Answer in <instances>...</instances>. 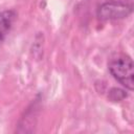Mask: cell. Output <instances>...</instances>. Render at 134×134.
I'll list each match as a JSON object with an SVG mask.
<instances>
[{
    "label": "cell",
    "mask_w": 134,
    "mask_h": 134,
    "mask_svg": "<svg viewBox=\"0 0 134 134\" xmlns=\"http://www.w3.org/2000/svg\"><path fill=\"white\" fill-rule=\"evenodd\" d=\"M108 68L112 76L128 90H133L134 88V71H133V61L130 55L126 53L114 54L109 63Z\"/></svg>",
    "instance_id": "6da1fadb"
},
{
    "label": "cell",
    "mask_w": 134,
    "mask_h": 134,
    "mask_svg": "<svg viewBox=\"0 0 134 134\" xmlns=\"http://www.w3.org/2000/svg\"><path fill=\"white\" fill-rule=\"evenodd\" d=\"M132 13V5L124 2H105L97 8V17L100 20H118L128 17Z\"/></svg>",
    "instance_id": "7a4b0ae2"
},
{
    "label": "cell",
    "mask_w": 134,
    "mask_h": 134,
    "mask_svg": "<svg viewBox=\"0 0 134 134\" xmlns=\"http://www.w3.org/2000/svg\"><path fill=\"white\" fill-rule=\"evenodd\" d=\"M17 14L13 9H6L0 12V44L4 41L8 32L10 31L13 24L16 20Z\"/></svg>",
    "instance_id": "3957f363"
},
{
    "label": "cell",
    "mask_w": 134,
    "mask_h": 134,
    "mask_svg": "<svg viewBox=\"0 0 134 134\" xmlns=\"http://www.w3.org/2000/svg\"><path fill=\"white\" fill-rule=\"evenodd\" d=\"M126 96H127V94L125 93V91H122L120 89L114 88L110 91V98L114 102H119V100L124 99Z\"/></svg>",
    "instance_id": "277c9868"
}]
</instances>
